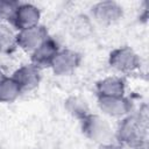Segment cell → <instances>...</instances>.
Segmentation results:
<instances>
[{"label": "cell", "mask_w": 149, "mask_h": 149, "mask_svg": "<svg viewBox=\"0 0 149 149\" xmlns=\"http://www.w3.org/2000/svg\"><path fill=\"white\" fill-rule=\"evenodd\" d=\"M147 116L142 114H129L122 118L114 133V137L120 144L133 149L147 144Z\"/></svg>", "instance_id": "obj_1"}, {"label": "cell", "mask_w": 149, "mask_h": 149, "mask_svg": "<svg viewBox=\"0 0 149 149\" xmlns=\"http://www.w3.org/2000/svg\"><path fill=\"white\" fill-rule=\"evenodd\" d=\"M80 127L83 134L98 144L112 142L114 139L112 126L105 118L99 114L90 113L87 116L80 120Z\"/></svg>", "instance_id": "obj_2"}, {"label": "cell", "mask_w": 149, "mask_h": 149, "mask_svg": "<svg viewBox=\"0 0 149 149\" xmlns=\"http://www.w3.org/2000/svg\"><path fill=\"white\" fill-rule=\"evenodd\" d=\"M108 64L116 72L130 73L139 69L140 57L130 47H119L109 52Z\"/></svg>", "instance_id": "obj_3"}, {"label": "cell", "mask_w": 149, "mask_h": 149, "mask_svg": "<svg viewBox=\"0 0 149 149\" xmlns=\"http://www.w3.org/2000/svg\"><path fill=\"white\" fill-rule=\"evenodd\" d=\"M40 19L41 10L37 6L28 2H20L7 21L13 29L20 31L40 24Z\"/></svg>", "instance_id": "obj_4"}, {"label": "cell", "mask_w": 149, "mask_h": 149, "mask_svg": "<svg viewBox=\"0 0 149 149\" xmlns=\"http://www.w3.org/2000/svg\"><path fill=\"white\" fill-rule=\"evenodd\" d=\"M123 16V7L114 0L95 2L91 7V19L101 26H111L120 21Z\"/></svg>", "instance_id": "obj_5"}, {"label": "cell", "mask_w": 149, "mask_h": 149, "mask_svg": "<svg viewBox=\"0 0 149 149\" xmlns=\"http://www.w3.org/2000/svg\"><path fill=\"white\" fill-rule=\"evenodd\" d=\"M49 37L48 29L43 24H37L16 31V45L19 49L31 54Z\"/></svg>", "instance_id": "obj_6"}, {"label": "cell", "mask_w": 149, "mask_h": 149, "mask_svg": "<svg viewBox=\"0 0 149 149\" xmlns=\"http://www.w3.org/2000/svg\"><path fill=\"white\" fill-rule=\"evenodd\" d=\"M81 62V55L72 49H61L50 64L56 76H69L73 73Z\"/></svg>", "instance_id": "obj_7"}, {"label": "cell", "mask_w": 149, "mask_h": 149, "mask_svg": "<svg viewBox=\"0 0 149 149\" xmlns=\"http://www.w3.org/2000/svg\"><path fill=\"white\" fill-rule=\"evenodd\" d=\"M98 107L102 114L111 118H125L130 114L133 105L132 101L126 97H98Z\"/></svg>", "instance_id": "obj_8"}, {"label": "cell", "mask_w": 149, "mask_h": 149, "mask_svg": "<svg viewBox=\"0 0 149 149\" xmlns=\"http://www.w3.org/2000/svg\"><path fill=\"white\" fill-rule=\"evenodd\" d=\"M12 78L19 85L22 93L30 92L37 88L41 83V79H42L41 69H38L33 63L23 64L13 72Z\"/></svg>", "instance_id": "obj_9"}, {"label": "cell", "mask_w": 149, "mask_h": 149, "mask_svg": "<svg viewBox=\"0 0 149 149\" xmlns=\"http://www.w3.org/2000/svg\"><path fill=\"white\" fill-rule=\"evenodd\" d=\"M59 50L61 48L58 42L49 36L34 52L30 54V59H31L30 63H33L41 70L44 68H50L52 59L55 58L56 54Z\"/></svg>", "instance_id": "obj_10"}, {"label": "cell", "mask_w": 149, "mask_h": 149, "mask_svg": "<svg viewBox=\"0 0 149 149\" xmlns=\"http://www.w3.org/2000/svg\"><path fill=\"white\" fill-rule=\"evenodd\" d=\"M98 97H121L126 92V81L119 76H108L97 81Z\"/></svg>", "instance_id": "obj_11"}, {"label": "cell", "mask_w": 149, "mask_h": 149, "mask_svg": "<svg viewBox=\"0 0 149 149\" xmlns=\"http://www.w3.org/2000/svg\"><path fill=\"white\" fill-rule=\"evenodd\" d=\"M93 30L92 19L85 14H78L73 16L69 23V34L72 38L78 41L87 40L91 37Z\"/></svg>", "instance_id": "obj_12"}, {"label": "cell", "mask_w": 149, "mask_h": 149, "mask_svg": "<svg viewBox=\"0 0 149 149\" xmlns=\"http://www.w3.org/2000/svg\"><path fill=\"white\" fill-rule=\"evenodd\" d=\"M64 107L71 116L78 119L79 121L90 114V107L87 101L79 95H70L64 101Z\"/></svg>", "instance_id": "obj_13"}, {"label": "cell", "mask_w": 149, "mask_h": 149, "mask_svg": "<svg viewBox=\"0 0 149 149\" xmlns=\"http://www.w3.org/2000/svg\"><path fill=\"white\" fill-rule=\"evenodd\" d=\"M22 93L19 85L12 77H5L0 80V102L1 104H10L15 101L20 94Z\"/></svg>", "instance_id": "obj_14"}, {"label": "cell", "mask_w": 149, "mask_h": 149, "mask_svg": "<svg viewBox=\"0 0 149 149\" xmlns=\"http://www.w3.org/2000/svg\"><path fill=\"white\" fill-rule=\"evenodd\" d=\"M16 49V33L10 26L0 23V55H9Z\"/></svg>", "instance_id": "obj_15"}, {"label": "cell", "mask_w": 149, "mask_h": 149, "mask_svg": "<svg viewBox=\"0 0 149 149\" xmlns=\"http://www.w3.org/2000/svg\"><path fill=\"white\" fill-rule=\"evenodd\" d=\"M98 149H125L122 144L120 143H114L112 142H107V143H102V144H98Z\"/></svg>", "instance_id": "obj_16"}, {"label": "cell", "mask_w": 149, "mask_h": 149, "mask_svg": "<svg viewBox=\"0 0 149 149\" xmlns=\"http://www.w3.org/2000/svg\"><path fill=\"white\" fill-rule=\"evenodd\" d=\"M5 77H6V74H5V72L2 71V69L0 68V80H2Z\"/></svg>", "instance_id": "obj_17"}, {"label": "cell", "mask_w": 149, "mask_h": 149, "mask_svg": "<svg viewBox=\"0 0 149 149\" xmlns=\"http://www.w3.org/2000/svg\"><path fill=\"white\" fill-rule=\"evenodd\" d=\"M0 20H1V15H0Z\"/></svg>", "instance_id": "obj_18"}]
</instances>
